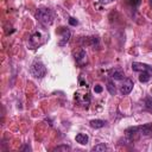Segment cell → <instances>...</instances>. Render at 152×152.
I'll return each mask as SVG.
<instances>
[{"instance_id":"6","label":"cell","mask_w":152,"mask_h":152,"mask_svg":"<svg viewBox=\"0 0 152 152\" xmlns=\"http://www.w3.org/2000/svg\"><path fill=\"white\" fill-rule=\"evenodd\" d=\"M75 100L77 103H80L81 106L88 107V104L90 103V95L88 93H76L75 94Z\"/></svg>"},{"instance_id":"16","label":"cell","mask_w":152,"mask_h":152,"mask_svg":"<svg viewBox=\"0 0 152 152\" xmlns=\"http://www.w3.org/2000/svg\"><path fill=\"white\" fill-rule=\"evenodd\" d=\"M70 150H71V147L69 145H59V146H57V147L53 148V151H64V152L70 151Z\"/></svg>"},{"instance_id":"5","label":"cell","mask_w":152,"mask_h":152,"mask_svg":"<svg viewBox=\"0 0 152 152\" xmlns=\"http://www.w3.org/2000/svg\"><path fill=\"white\" fill-rule=\"evenodd\" d=\"M56 33L61 37V38H59V42H58V45H59V46H64V45L69 42L70 36H71L70 30L66 28V27H59V28L56 31Z\"/></svg>"},{"instance_id":"2","label":"cell","mask_w":152,"mask_h":152,"mask_svg":"<svg viewBox=\"0 0 152 152\" xmlns=\"http://www.w3.org/2000/svg\"><path fill=\"white\" fill-rule=\"evenodd\" d=\"M36 19L44 26H49L53 21V13L50 8H38L36 12Z\"/></svg>"},{"instance_id":"11","label":"cell","mask_w":152,"mask_h":152,"mask_svg":"<svg viewBox=\"0 0 152 152\" xmlns=\"http://www.w3.org/2000/svg\"><path fill=\"white\" fill-rule=\"evenodd\" d=\"M90 126L93 128H101L106 125V121L104 120H100V119H95V120H90Z\"/></svg>"},{"instance_id":"23","label":"cell","mask_w":152,"mask_h":152,"mask_svg":"<svg viewBox=\"0 0 152 152\" xmlns=\"http://www.w3.org/2000/svg\"><path fill=\"white\" fill-rule=\"evenodd\" d=\"M150 4H151V6H152V0H150Z\"/></svg>"},{"instance_id":"13","label":"cell","mask_w":152,"mask_h":152,"mask_svg":"<svg viewBox=\"0 0 152 152\" xmlns=\"http://www.w3.org/2000/svg\"><path fill=\"white\" fill-rule=\"evenodd\" d=\"M106 88H107V90L109 91L110 95H115V93H116V88H115V84H114L113 81L108 80V81H107V86H106Z\"/></svg>"},{"instance_id":"18","label":"cell","mask_w":152,"mask_h":152,"mask_svg":"<svg viewBox=\"0 0 152 152\" xmlns=\"http://www.w3.org/2000/svg\"><path fill=\"white\" fill-rule=\"evenodd\" d=\"M145 106H146V108L152 110V99L151 97H146L145 99Z\"/></svg>"},{"instance_id":"21","label":"cell","mask_w":152,"mask_h":152,"mask_svg":"<svg viewBox=\"0 0 152 152\" xmlns=\"http://www.w3.org/2000/svg\"><path fill=\"white\" fill-rule=\"evenodd\" d=\"M102 5H107V4H110V2H113L114 0H99Z\"/></svg>"},{"instance_id":"9","label":"cell","mask_w":152,"mask_h":152,"mask_svg":"<svg viewBox=\"0 0 152 152\" xmlns=\"http://www.w3.org/2000/svg\"><path fill=\"white\" fill-rule=\"evenodd\" d=\"M75 61L78 65H83L86 62H87V53L83 49L78 50L76 53H75Z\"/></svg>"},{"instance_id":"4","label":"cell","mask_w":152,"mask_h":152,"mask_svg":"<svg viewBox=\"0 0 152 152\" xmlns=\"http://www.w3.org/2000/svg\"><path fill=\"white\" fill-rule=\"evenodd\" d=\"M44 42H45L44 36L42 34V32H38V31L34 32V33H32L31 37H30V39H28V44H30V48L31 49H36V48L40 46Z\"/></svg>"},{"instance_id":"10","label":"cell","mask_w":152,"mask_h":152,"mask_svg":"<svg viewBox=\"0 0 152 152\" xmlns=\"http://www.w3.org/2000/svg\"><path fill=\"white\" fill-rule=\"evenodd\" d=\"M75 140H76L78 144H81V145H87V144H88V140H89V138H88V135H87V134H83V133H78V134L76 135Z\"/></svg>"},{"instance_id":"19","label":"cell","mask_w":152,"mask_h":152,"mask_svg":"<svg viewBox=\"0 0 152 152\" xmlns=\"http://www.w3.org/2000/svg\"><path fill=\"white\" fill-rule=\"evenodd\" d=\"M102 90H103V88H102L100 84H96V86L94 87V91H95V93H97V94L102 93Z\"/></svg>"},{"instance_id":"12","label":"cell","mask_w":152,"mask_h":152,"mask_svg":"<svg viewBox=\"0 0 152 152\" xmlns=\"http://www.w3.org/2000/svg\"><path fill=\"white\" fill-rule=\"evenodd\" d=\"M151 77H152V72H150V71H141V74L139 76V81L141 83H145V82L150 81Z\"/></svg>"},{"instance_id":"3","label":"cell","mask_w":152,"mask_h":152,"mask_svg":"<svg viewBox=\"0 0 152 152\" xmlns=\"http://www.w3.org/2000/svg\"><path fill=\"white\" fill-rule=\"evenodd\" d=\"M30 70H31V74L36 78H43L46 75V68L40 61H34L31 64V69Z\"/></svg>"},{"instance_id":"8","label":"cell","mask_w":152,"mask_h":152,"mask_svg":"<svg viewBox=\"0 0 152 152\" xmlns=\"http://www.w3.org/2000/svg\"><path fill=\"white\" fill-rule=\"evenodd\" d=\"M132 69L134 71H150V72H152V66H150L145 63H140V62H133Z\"/></svg>"},{"instance_id":"20","label":"cell","mask_w":152,"mask_h":152,"mask_svg":"<svg viewBox=\"0 0 152 152\" xmlns=\"http://www.w3.org/2000/svg\"><path fill=\"white\" fill-rule=\"evenodd\" d=\"M69 24L72 25V26H76V25L78 24V21H77L75 18H69Z\"/></svg>"},{"instance_id":"14","label":"cell","mask_w":152,"mask_h":152,"mask_svg":"<svg viewBox=\"0 0 152 152\" xmlns=\"http://www.w3.org/2000/svg\"><path fill=\"white\" fill-rule=\"evenodd\" d=\"M112 77H113L114 80H122V78L125 77V74H124L120 69H115V70L112 71Z\"/></svg>"},{"instance_id":"24","label":"cell","mask_w":152,"mask_h":152,"mask_svg":"<svg viewBox=\"0 0 152 152\" xmlns=\"http://www.w3.org/2000/svg\"><path fill=\"white\" fill-rule=\"evenodd\" d=\"M151 50H152V48H151Z\"/></svg>"},{"instance_id":"22","label":"cell","mask_w":152,"mask_h":152,"mask_svg":"<svg viewBox=\"0 0 152 152\" xmlns=\"http://www.w3.org/2000/svg\"><path fill=\"white\" fill-rule=\"evenodd\" d=\"M20 150H21V151H24V150H28V151H30L31 148H30V146H28V145H25V146H23Z\"/></svg>"},{"instance_id":"7","label":"cell","mask_w":152,"mask_h":152,"mask_svg":"<svg viewBox=\"0 0 152 152\" xmlns=\"http://www.w3.org/2000/svg\"><path fill=\"white\" fill-rule=\"evenodd\" d=\"M133 86H134V83H133V81H132L131 78H125V80H124V83H122L121 87H120L121 94H122V95L129 94L131 90L133 89Z\"/></svg>"},{"instance_id":"1","label":"cell","mask_w":152,"mask_h":152,"mask_svg":"<svg viewBox=\"0 0 152 152\" xmlns=\"http://www.w3.org/2000/svg\"><path fill=\"white\" fill-rule=\"evenodd\" d=\"M126 134L131 138H134L135 135H151L152 134V124H145L142 126H135V127H129L126 129Z\"/></svg>"},{"instance_id":"15","label":"cell","mask_w":152,"mask_h":152,"mask_svg":"<svg viewBox=\"0 0 152 152\" xmlns=\"http://www.w3.org/2000/svg\"><path fill=\"white\" fill-rule=\"evenodd\" d=\"M107 150H108V147L104 144H97V145H95L93 147V151L94 152H103V151H107Z\"/></svg>"},{"instance_id":"17","label":"cell","mask_w":152,"mask_h":152,"mask_svg":"<svg viewBox=\"0 0 152 152\" xmlns=\"http://www.w3.org/2000/svg\"><path fill=\"white\" fill-rule=\"evenodd\" d=\"M127 4L132 7H138L141 4V0H127Z\"/></svg>"}]
</instances>
